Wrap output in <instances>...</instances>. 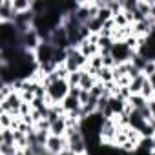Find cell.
I'll use <instances>...</instances> for the list:
<instances>
[{"label": "cell", "instance_id": "cell-1", "mask_svg": "<svg viewBox=\"0 0 155 155\" xmlns=\"http://www.w3.org/2000/svg\"><path fill=\"white\" fill-rule=\"evenodd\" d=\"M68 95H69V84H68V81L58 79V81L51 82L49 86H46V99H48L49 106L60 104Z\"/></svg>", "mask_w": 155, "mask_h": 155}, {"label": "cell", "instance_id": "cell-2", "mask_svg": "<svg viewBox=\"0 0 155 155\" xmlns=\"http://www.w3.org/2000/svg\"><path fill=\"white\" fill-rule=\"evenodd\" d=\"M64 66L68 68L69 73H73V71H82L88 66V58L81 53L79 48H69L68 49V58H66V64Z\"/></svg>", "mask_w": 155, "mask_h": 155}, {"label": "cell", "instance_id": "cell-3", "mask_svg": "<svg viewBox=\"0 0 155 155\" xmlns=\"http://www.w3.org/2000/svg\"><path fill=\"white\" fill-rule=\"evenodd\" d=\"M55 53H57V48L48 42V40H42L40 46L37 48L35 51V58L38 62V66H44V64H49V62H55Z\"/></svg>", "mask_w": 155, "mask_h": 155}, {"label": "cell", "instance_id": "cell-4", "mask_svg": "<svg viewBox=\"0 0 155 155\" xmlns=\"http://www.w3.org/2000/svg\"><path fill=\"white\" fill-rule=\"evenodd\" d=\"M111 57L115 58V62H117V66L119 64H126V62H131V57L135 55L128 46H126V42H115L113 44V48H111Z\"/></svg>", "mask_w": 155, "mask_h": 155}, {"label": "cell", "instance_id": "cell-5", "mask_svg": "<svg viewBox=\"0 0 155 155\" xmlns=\"http://www.w3.org/2000/svg\"><path fill=\"white\" fill-rule=\"evenodd\" d=\"M48 151H51L53 155L62 153L64 150H68V139L66 137H57V135H49L48 142H46Z\"/></svg>", "mask_w": 155, "mask_h": 155}, {"label": "cell", "instance_id": "cell-6", "mask_svg": "<svg viewBox=\"0 0 155 155\" xmlns=\"http://www.w3.org/2000/svg\"><path fill=\"white\" fill-rule=\"evenodd\" d=\"M17 17L13 9V0H2L0 2V24L2 22H13Z\"/></svg>", "mask_w": 155, "mask_h": 155}, {"label": "cell", "instance_id": "cell-7", "mask_svg": "<svg viewBox=\"0 0 155 155\" xmlns=\"http://www.w3.org/2000/svg\"><path fill=\"white\" fill-rule=\"evenodd\" d=\"M79 49H81V53L90 60V58H93L95 55H101V49H99V44H95V42H91L90 38L88 40H84L81 46H79Z\"/></svg>", "mask_w": 155, "mask_h": 155}, {"label": "cell", "instance_id": "cell-8", "mask_svg": "<svg viewBox=\"0 0 155 155\" xmlns=\"http://www.w3.org/2000/svg\"><path fill=\"white\" fill-rule=\"evenodd\" d=\"M60 104H62V108H64L66 113H77V111H81V108H82L79 97H73V95H68Z\"/></svg>", "mask_w": 155, "mask_h": 155}, {"label": "cell", "instance_id": "cell-9", "mask_svg": "<svg viewBox=\"0 0 155 155\" xmlns=\"http://www.w3.org/2000/svg\"><path fill=\"white\" fill-rule=\"evenodd\" d=\"M49 133H51V135H57V137H66V133H68V122H66V115H64V117H60L58 120L51 122Z\"/></svg>", "mask_w": 155, "mask_h": 155}, {"label": "cell", "instance_id": "cell-10", "mask_svg": "<svg viewBox=\"0 0 155 155\" xmlns=\"http://www.w3.org/2000/svg\"><path fill=\"white\" fill-rule=\"evenodd\" d=\"M97 82H99V81L95 79L93 75H90L86 69H82V79H81V86H79L81 90H84V91H91L93 86H95Z\"/></svg>", "mask_w": 155, "mask_h": 155}, {"label": "cell", "instance_id": "cell-11", "mask_svg": "<svg viewBox=\"0 0 155 155\" xmlns=\"http://www.w3.org/2000/svg\"><path fill=\"white\" fill-rule=\"evenodd\" d=\"M146 81H148V77H146V75H140V77H137V79H133V81L130 82V86H128L130 93H131V95H140V91H142Z\"/></svg>", "mask_w": 155, "mask_h": 155}, {"label": "cell", "instance_id": "cell-12", "mask_svg": "<svg viewBox=\"0 0 155 155\" xmlns=\"http://www.w3.org/2000/svg\"><path fill=\"white\" fill-rule=\"evenodd\" d=\"M97 81L102 82V84L113 82V81H115V79H113V69H111V68H102V69H99V71H97Z\"/></svg>", "mask_w": 155, "mask_h": 155}, {"label": "cell", "instance_id": "cell-13", "mask_svg": "<svg viewBox=\"0 0 155 155\" xmlns=\"http://www.w3.org/2000/svg\"><path fill=\"white\" fill-rule=\"evenodd\" d=\"M128 104L133 108V110H142V108H146L148 106V99H144L142 95H130V99H128Z\"/></svg>", "mask_w": 155, "mask_h": 155}, {"label": "cell", "instance_id": "cell-14", "mask_svg": "<svg viewBox=\"0 0 155 155\" xmlns=\"http://www.w3.org/2000/svg\"><path fill=\"white\" fill-rule=\"evenodd\" d=\"M13 9L17 15L28 13V11H31V2L29 0H13Z\"/></svg>", "mask_w": 155, "mask_h": 155}, {"label": "cell", "instance_id": "cell-15", "mask_svg": "<svg viewBox=\"0 0 155 155\" xmlns=\"http://www.w3.org/2000/svg\"><path fill=\"white\" fill-rule=\"evenodd\" d=\"M0 142L2 144H15V130H0Z\"/></svg>", "mask_w": 155, "mask_h": 155}, {"label": "cell", "instance_id": "cell-16", "mask_svg": "<svg viewBox=\"0 0 155 155\" xmlns=\"http://www.w3.org/2000/svg\"><path fill=\"white\" fill-rule=\"evenodd\" d=\"M13 124H15V117L11 113H0V130H8V128L13 130Z\"/></svg>", "mask_w": 155, "mask_h": 155}, {"label": "cell", "instance_id": "cell-17", "mask_svg": "<svg viewBox=\"0 0 155 155\" xmlns=\"http://www.w3.org/2000/svg\"><path fill=\"white\" fill-rule=\"evenodd\" d=\"M81 79H82V71H73L68 75V84L69 88H79L81 86Z\"/></svg>", "mask_w": 155, "mask_h": 155}, {"label": "cell", "instance_id": "cell-18", "mask_svg": "<svg viewBox=\"0 0 155 155\" xmlns=\"http://www.w3.org/2000/svg\"><path fill=\"white\" fill-rule=\"evenodd\" d=\"M113 22H115V26H117V28H128V26H131V22L128 20V17H126V13H124V11H122V13L113 15Z\"/></svg>", "mask_w": 155, "mask_h": 155}, {"label": "cell", "instance_id": "cell-19", "mask_svg": "<svg viewBox=\"0 0 155 155\" xmlns=\"http://www.w3.org/2000/svg\"><path fill=\"white\" fill-rule=\"evenodd\" d=\"M18 146L17 144H2L0 142V155H17Z\"/></svg>", "mask_w": 155, "mask_h": 155}, {"label": "cell", "instance_id": "cell-20", "mask_svg": "<svg viewBox=\"0 0 155 155\" xmlns=\"http://www.w3.org/2000/svg\"><path fill=\"white\" fill-rule=\"evenodd\" d=\"M137 11L144 17V18H150V11H151V2H139L137 4Z\"/></svg>", "mask_w": 155, "mask_h": 155}, {"label": "cell", "instance_id": "cell-21", "mask_svg": "<svg viewBox=\"0 0 155 155\" xmlns=\"http://www.w3.org/2000/svg\"><path fill=\"white\" fill-rule=\"evenodd\" d=\"M155 73V60H148L146 62V66H144V71H142V75H146V77H151Z\"/></svg>", "mask_w": 155, "mask_h": 155}, {"label": "cell", "instance_id": "cell-22", "mask_svg": "<svg viewBox=\"0 0 155 155\" xmlns=\"http://www.w3.org/2000/svg\"><path fill=\"white\" fill-rule=\"evenodd\" d=\"M148 106H150V110H151V117L155 119V99H150V101H148Z\"/></svg>", "mask_w": 155, "mask_h": 155}, {"label": "cell", "instance_id": "cell-23", "mask_svg": "<svg viewBox=\"0 0 155 155\" xmlns=\"http://www.w3.org/2000/svg\"><path fill=\"white\" fill-rule=\"evenodd\" d=\"M148 81H150V84H151V88L155 90V73H153L151 77H148Z\"/></svg>", "mask_w": 155, "mask_h": 155}, {"label": "cell", "instance_id": "cell-24", "mask_svg": "<svg viewBox=\"0 0 155 155\" xmlns=\"http://www.w3.org/2000/svg\"><path fill=\"white\" fill-rule=\"evenodd\" d=\"M58 155H75V153H73L71 150H64V151H62V153H58Z\"/></svg>", "mask_w": 155, "mask_h": 155}, {"label": "cell", "instance_id": "cell-25", "mask_svg": "<svg viewBox=\"0 0 155 155\" xmlns=\"http://www.w3.org/2000/svg\"><path fill=\"white\" fill-rule=\"evenodd\" d=\"M153 22H155V18H153Z\"/></svg>", "mask_w": 155, "mask_h": 155}]
</instances>
